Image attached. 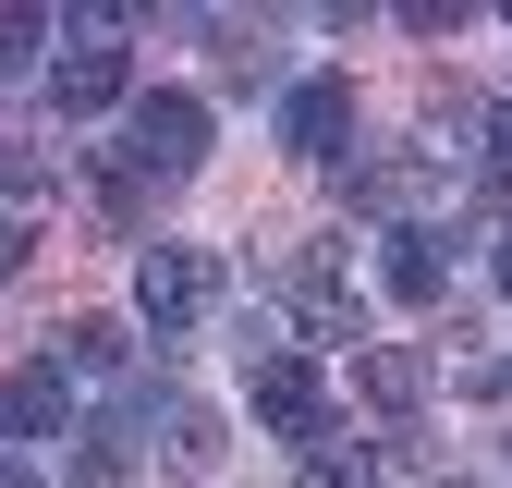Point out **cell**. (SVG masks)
I'll use <instances>...</instances> for the list:
<instances>
[{
	"mask_svg": "<svg viewBox=\"0 0 512 488\" xmlns=\"http://www.w3.org/2000/svg\"><path fill=\"white\" fill-rule=\"evenodd\" d=\"M220 74H232V86H269V74H281L269 25H220Z\"/></svg>",
	"mask_w": 512,
	"mask_h": 488,
	"instance_id": "9a60e30c",
	"label": "cell"
},
{
	"mask_svg": "<svg viewBox=\"0 0 512 488\" xmlns=\"http://www.w3.org/2000/svg\"><path fill=\"white\" fill-rule=\"evenodd\" d=\"M61 427H74V379H61V354H37V366H13V379H0V440H61Z\"/></svg>",
	"mask_w": 512,
	"mask_h": 488,
	"instance_id": "9c48e42d",
	"label": "cell"
},
{
	"mask_svg": "<svg viewBox=\"0 0 512 488\" xmlns=\"http://www.w3.org/2000/svg\"><path fill=\"white\" fill-rule=\"evenodd\" d=\"M305 464H317V488H378V464H391V452H378V440H354V427H317V440H305Z\"/></svg>",
	"mask_w": 512,
	"mask_h": 488,
	"instance_id": "7c38bea8",
	"label": "cell"
},
{
	"mask_svg": "<svg viewBox=\"0 0 512 488\" xmlns=\"http://www.w3.org/2000/svg\"><path fill=\"white\" fill-rule=\"evenodd\" d=\"M0 488H37V476H25V464H13V452H0Z\"/></svg>",
	"mask_w": 512,
	"mask_h": 488,
	"instance_id": "ffe728a7",
	"label": "cell"
},
{
	"mask_svg": "<svg viewBox=\"0 0 512 488\" xmlns=\"http://www.w3.org/2000/svg\"><path fill=\"white\" fill-rule=\"evenodd\" d=\"M37 37H49V13H0V74H13V61H37Z\"/></svg>",
	"mask_w": 512,
	"mask_h": 488,
	"instance_id": "2e32d148",
	"label": "cell"
},
{
	"mask_svg": "<svg viewBox=\"0 0 512 488\" xmlns=\"http://www.w3.org/2000/svg\"><path fill=\"white\" fill-rule=\"evenodd\" d=\"M25 244H37L25 220H0V281H13V269H25Z\"/></svg>",
	"mask_w": 512,
	"mask_h": 488,
	"instance_id": "e0dca14e",
	"label": "cell"
},
{
	"mask_svg": "<svg viewBox=\"0 0 512 488\" xmlns=\"http://www.w3.org/2000/svg\"><path fill=\"white\" fill-rule=\"evenodd\" d=\"M281 318H293L305 342H366V318H354V269L330 257V244H305V257L281 269Z\"/></svg>",
	"mask_w": 512,
	"mask_h": 488,
	"instance_id": "277c9868",
	"label": "cell"
},
{
	"mask_svg": "<svg viewBox=\"0 0 512 488\" xmlns=\"http://www.w3.org/2000/svg\"><path fill=\"white\" fill-rule=\"evenodd\" d=\"M342 135H354V74H293L281 86V147L293 159H342Z\"/></svg>",
	"mask_w": 512,
	"mask_h": 488,
	"instance_id": "ba28073f",
	"label": "cell"
},
{
	"mask_svg": "<svg viewBox=\"0 0 512 488\" xmlns=\"http://www.w3.org/2000/svg\"><path fill=\"white\" fill-rule=\"evenodd\" d=\"M354 391H366L378 415H415V403H427V354H415V342H366V354H354Z\"/></svg>",
	"mask_w": 512,
	"mask_h": 488,
	"instance_id": "30bf717a",
	"label": "cell"
},
{
	"mask_svg": "<svg viewBox=\"0 0 512 488\" xmlns=\"http://www.w3.org/2000/svg\"><path fill=\"white\" fill-rule=\"evenodd\" d=\"M476 183H488V196H512V98L500 110H476V159H464Z\"/></svg>",
	"mask_w": 512,
	"mask_h": 488,
	"instance_id": "5bb4252c",
	"label": "cell"
},
{
	"mask_svg": "<svg viewBox=\"0 0 512 488\" xmlns=\"http://www.w3.org/2000/svg\"><path fill=\"white\" fill-rule=\"evenodd\" d=\"M61 379H122V391H135V330H122V318H74V330H61Z\"/></svg>",
	"mask_w": 512,
	"mask_h": 488,
	"instance_id": "8fae6325",
	"label": "cell"
},
{
	"mask_svg": "<svg viewBox=\"0 0 512 488\" xmlns=\"http://www.w3.org/2000/svg\"><path fill=\"white\" fill-rule=\"evenodd\" d=\"M74 440H86V452H74V488H135V464H147L135 427H74Z\"/></svg>",
	"mask_w": 512,
	"mask_h": 488,
	"instance_id": "4fadbf2b",
	"label": "cell"
},
{
	"mask_svg": "<svg viewBox=\"0 0 512 488\" xmlns=\"http://www.w3.org/2000/svg\"><path fill=\"white\" fill-rule=\"evenodd\" d=\"M122 427H135V440H147V464H171V476H208L232 440H220V415L208 403H183L171 379H135V391H122Z\"/></svg>",
	"mask_w": 512,
	"mask_h": 488,
	"instance_id": "7a4b0ae2",
	"label": "cell"
},
{
	"mask_svg": "<svg viewBox=\"0 0 512 488\" xmlns=\"http://www.w3.org/2000/svg\"><path fill=\"white\" fill-rule=\"evenodd\" d=\"M208 305H220V269H208V244H147V257H135V318H147L159 342L208 330Z\"/></svg>",
	"mask_w": 512,
	"mask_h": 488,
	"instance_id": "3957f363",
	"label": "cell"
},
{
	"mask_svg": "<svg viewBox=\"0 0 512 488\" xmlns=\"http://www.w3.org/2000/svg\"><path fill=\"white\" fill-rule=\"evenodd\" d=\"M378 293H391V305H439V293H452V232H439V220H391V232H378Z\"/></svg>",
	"mask_w": 512,
	"mask_h": 488,
	"instance_id": "52a82bcc",
	"label": "cell"
},
{
	"mask_svg": "<svg viewBox=\"0 0 512 488\" xmlns=\"http://www.w3.org/2000/svg\"><path fill=\"white\" fill-rule=\"evenodd\" d=\"M256 427H281V440H317V427H330V391H317V354L305 342L256 354Z\"/></svg>",
	"mask_w": 512,
	"mask_h": 488,
	"instance_id": "8992f818",
	"label": "cell"
},
{
	"mask_svg": "<svg viewBox=\"0 0 512 488\" xmlns=\"http://www.w3.org/2000/svg\"><path fill=\"white\" fill-rule=\"evenodd\" d=\"M196 159H208V98H196V86H135L110 171L147 196V183H196Z\"/></svg>",
	"mask_w": 512,
	"mask_h": 488,
	"instance_id": "6da1fadb",
	"label": "cell"
},
{
	"mask_svg": "<svg viewBox=\"0 0 512 488\" xmlns=\"http://www.w3.org/2000/svg\"><path fill=\"white\" fill-rule=\"evenodd\" d=\"M488 281H500V293H512V220H500V244H488Z\"/></svg>",
	"mask_w": 512,
	"mask_h": 488,
	"instance_id": "ac0fdd59",
	"label": "cell"
},
{
	"mask_svg": "<svg viewBox=\"0 0 512 488\" xmlns=\"http://www.w3.org/2000/svg\"><path fill=\"white\" fill-rule=\"evenodd\" d=\"M49 98H61V122L135 110V61H122L110 37H61V49H49Z\"/></svg>",
	"mask_w": 512,
	"mask_h": 488,
	"instance_id": "5b68a950",
	"label": "cell"
},
{
	"mask_svg": "<svg viewBox=\"0 0 512 488\" xmlns=\"http://www.w3.org/2000/svg\"><path fill=\"white\" fill-rule=\"evenodd\" d=\"M476 391H488V403H512V354H500V366H488V379H476Z\"/></svg>",
	"mask_w": 512,
	"mask_h": 488,
	"instance_id": "d6986e66",
	"label": "cell"
}]
</instances>
